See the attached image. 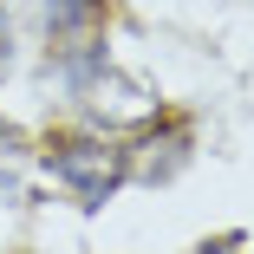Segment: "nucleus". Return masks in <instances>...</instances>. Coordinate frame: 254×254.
I'll use <instances>...</instances> for the list:
<instances>
[{
  "instance_id": "obj_7",
  "label": "nucleus",
  "mask_w": 254,
  "mask_h": 254,
  "mask_svg": "<svg viewBox=\"0 0 254 254\" xmlns=\"http://www.w3.org/2000/svg\"><path fill=\"white\" fill-rule=\"evenodd\" d=\"M0 195H20V183H13V176H0Z\"/></svg>"
},
{
  "instance_id": "obj_2",
  "label": "nucleus",
  "mask_w": 254,
  "mask_h": 254,
  "mask_svg": "<svg viewBox=\"0 0 254 254\" xmlns=\"http://www.w3.org/2000/svg\"><path fill=\"white\" fill-rule=\"evenodd\" d=\"M78 111L91 118V124H105V130H130V124H150V111H157V105H150V91L137 85V78H124L118 65H105V59H98L78 85Z\"/></svg>"
},
{
  "instance_id": "obj_1",
  "label": "nucleus",
  "mask_w": 254,
  "mask_h": 254,
  "mask_svg": "<svg viewBox=\"0 0 254 254\" xmlns=\"http://www.w3.org/2000/svg\"><path fill=\"white\" fill-rule=\"evenodd\" d=\"M46 170H53L85 209H105L111 189L124 183V150L105 143V137H59L53 150H46Z\"/></svg>"
},
{
  "instance_id": "obj_4",
  "label": "nucleus",
  "mask_w": 254,
  "mask_h": 254,
  "mask_svg": "<svg viewBox=\"0 0 254 254\" xmlns=\"http://www.w3.org/2000/svg\"><path fill=\"white\" fill-rule=\"evenodd\" d=\"M170 170H183V130H150L137 150H124V176L137 183H170Z\"/></svg>"
},
{
  "instance_id": "obj_5",
  "label": "nucleus",
  "mask_w": 254,
  "mask_h": 254,
  "mask_svg": "<svg viewBox=\"0 0 254 254\" xmlns=\"http://www.w3.org/2000/svg\"><path fill=\"white\" fill-rule=\"evenodd\" d=\"M7 65H13V26H7V13H0V78H7Z\"/></svg>"
},
{
  "instance_id": "obj_3",
  "label": "nucleus",
  "mask_w": 254,
  "mask_h": 254,
  "mask_svg": "<svg viewBox=\"0 0 254 254\" xmlns=\"http://www.w3.org/2000/svg\"><path fill=\"white\" fill-rule=\"evenodd\" d=\"M98 20H105V0H46V33H53L59 53L98 39Z\"/></svg>"
},
{
  "instance_id": "obj_6",
  "label": "nucleus",
  "mask_w": 254,
  "mask_h": 254,
  "mask_svg": "<svg viewBox=\"0 0 254 254\" xmlns=\"http://www.w3.org/2000/svg\"><path fill=\"white\" fill-rule=\"evenodd\" d=\"M0 143H20V130H13V124H0Z\"/></svg>"
}]
</instances>
